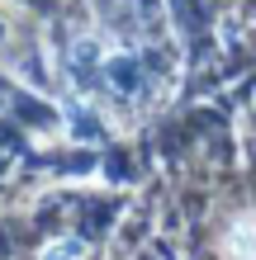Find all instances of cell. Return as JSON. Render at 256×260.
<instances>
[{
    "label": "cell",
    "mask_w": 256,
    "mask_h": 260,
    "mask_svg": "<svg viewBox=\"0 0 256 260\" xmlns=\"http://www.w3.org/2000/svg\"><path fill=\"white\" fill-rule=\"evenodd\" d=\"M233 251H237V260H256V218L233 232Z\"/></svg>",
    "instance_id": "1"
}]
</instances>
